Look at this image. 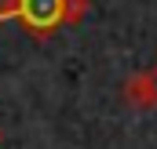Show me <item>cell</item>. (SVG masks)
I'll return each instance as SVG.
<instances>
[{
	"mask_svg": "<svg viewBox=\"0 0 157 149\" xmlns=\"http://www.w3.org/2000/svg\"><path fill=\"white\" fill-rule=\"evenodd\" d=\"M88 0H15V18L33 33L51 37L62 26H77Z\"/></svg>",
	"mask_w": 157,
	"mask_h": 149,
	"instance_id": "6da1fadb",
	"label": "cell"
},
{
	"mask_svg": "<svg viewBox=\"0 0 157 149\" xmlns=\"http://www.w3.org/2000/svg\"><path fill=\"white\" fill-rule=\"evenodd\" d=\"M124 102L135 109H157V66L124 80Z\"/></svg>",
	"mask_w": 157,
	"mask_h": 149,
	"instance_id": "7a4b0ae2",
	"label": "cell"
},
{
	"mask_svg": "<svg viewBox=\"0 0 157 149\" xmlns=\"http://www.w3.org/2000/svg\"><path fill=\"white\" fill-rule=\"evenodd\" d=\"M15 18V0H0V22Z\"/></svg>",
	"mask_w": 157,
	"mask_h": 149,
	"instance_id": "3957f363",
	"label": "cell"
},
{
	"mask_svg": "<svg viewBox=\"0 0 157 149\" xmlns=\"http://www.w3.org/2000/svg\"><path fill=\"white\" fill-rule=\"evenodd\" d=\"M0 142H4V131H0Z\"/></svg>",
	"mask_w": 157,
	"mask_h": 149,
	"instance_id": "277c9868",
	"label": "cell"
}]
</instances>
